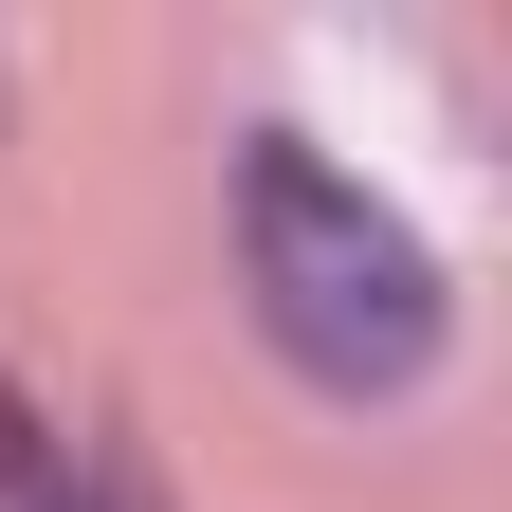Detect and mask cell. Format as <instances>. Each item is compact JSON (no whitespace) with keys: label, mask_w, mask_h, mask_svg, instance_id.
I'll return each instance as SVG.
<instances>
[{"label":"cell","mask_w":512,"mask_h":512,"mask_svg":"<svg viewBox=\"0 0 512 512\" xmlns=\"http://www.w3.org/2000/svg\"><path fill=\"white\" fill-rule=\"evenodd\" d=\"M238 256H256V330H275L311 384H421L439 366V256L366 202L348 165H311L293 128L238 147Z\"/></svg>","instance_id":"6da1fadb"},{"label":"cell","mask_w":512,"mask_h":512,"mask_svg":"<svg viewBox=\"0 0 512 512\" xmlns=\"http://www.w3.org/2000/svg\"><path fill=\"white\" fill-rule=\"evenodd\" d=\"M0 494H19V512H128V494H110L92 458L55 476V439H37V421H0Z\"/></svg>","instance_id":"7a4b0ae2"}]
</instances>
